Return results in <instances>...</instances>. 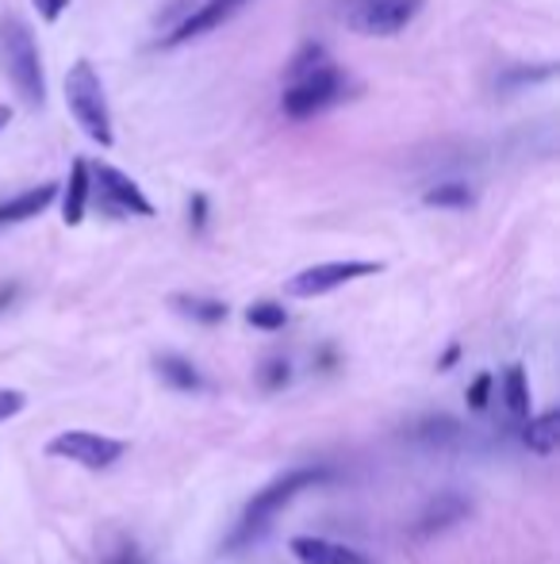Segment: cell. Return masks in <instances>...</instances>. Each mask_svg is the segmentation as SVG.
<instances>
[{
  "instance_id": "1",
  "label": "cell",
  "mask_w": 560,
  "mask_h": 564,
  "mask_svg": "<svg viewBox=\"0 0 560 564\" xmlns=\"http://www.w3.org/2000/svg\"><path fill=\"white\" fill-rule=\"evenodd\" d=\"M0 66H4L12 89L23 97L27 108H43L46 100V77H43V58L31 27L20 15H0Z\"/></svg>"
},
{
  "instance_id": "2",
  "label": "cell",
  "mask_w": 560,
  "mask_h": 564,
  "mask_svg": "<svg viewBox=\"0 0 560 564\" xmlns=\"http://www.w3.org/2000/svg\"><path fill=\"white\" fill-rule=\"evenodd\" d=\"M66 104L74 112L77 128L100 146H112L115 143V131H112V112H108V97H104V81L100 74L92 69V62H74L66 74Z\"/></svg>"
},
{
  "instance_id": "3",
  "label": "cell",
  "mask_w": 560,
  "mask_h": 564,
  "mask_svg": "<svg viewBox=\"0 0 560 564\" xmlns=\"http://www.w3.org/2000/svg\"><path fill=\"white\" fill-rule=\"evenodd\" d=\"M346 92H349V77L341 74L331 58H326L323 66L292 77V85H288L284 97H280V108H284L288 120H311V115H318L331 104H338Z\"/></svg>"
},
{
  "instance_id": "4",
  "label": "cell",
  "mask_w": 560,
  "mask_h": 564,
  "mask_svg": "<svg viewBox=\"0 0 560 564\" xmlns=\"http://www.w3.org/2000/svg\"><path fill=\"white\" fill-rule=\"evenodd\" d=\"M323 480V473L318 468H292V473L277 476V480H269L266 488L258 491V496L246 504V515H243V530H238V538L246 534H266V527L277 519V511H284V504H292L295 496H300L303 488H311V484Z\"/></svg>"
},
{
  "instance_id": "5",
  "label": "cell",
  "mask_w": 560,
  "mask_h": 564,
  "mask_svg": "<svg viewBox=\"0 0 560 564\" xmlns=\"http://www.w3.org/2000/svg\"><path fill=\"white\" fill-rule=\"evenodd\" d=\"M123 450H127L123 438H108V434H97V430H66V434L46 442V457L74 461V465L92 468V473L115 465V461L123 457Z\"/></svg>"
},
{
  "instance_id": "6",
  "label": "cell",
  "mask_w": 560,
  "mask_h": 564,
  "mask_svg": "<svg viewBox=\"0 0 560 564\" xmlns=\"http://www.w3.org/2000/svg\"><path fill=\"white\" fill-rule=\"evenodd\" d=\"M92 174V192L100 196V208L115 219H127V215H138V219H150L154 215V203L150 196L138 188V181H131L123 169L115 166H89Z\"/></svg>"
},
{
  "instance_id": "7",
  "label": "cell",
  "mask_w": 560,
  "mask_h": 564,
  "mask_svg": "<svg viewBox=\"0 0 560 564\" xmlns=\"http://www.w3.org/2000/svg\"><path fill=\"white\" fill-rule=\"evenodd\" d=\"M426 0H354L349 4V27L361 31V35H400L418 12H423Z\"/></svg>"
},
{
  "instance_id": "8",
  "label": "cell",
  "mask_w": 560,
  "mask_h": 564,
  "mask_svg": "<svg viewBox=\"0 0 560 564\" xmlns=\"http://www.w3.org/2000/svg\"><path fill=\"white\" fill-rule=\"evenodd\" d=\"M384 269L380 262H323V265H311V269L295 273L288 280V296H300V300H311V296H326L334 288L349 285V280H361V277H377Z\"/></svg>"
},
{
  "instance_id": "9",
  "label": "cell",
  "mask_w": 560,
  "mask_h": 564,
  "mask_svg": "<svg viewBox=\"0 0 560 564\" xmlns=\"http://www.w3.org/2000/svg\"><path fill=\"white\" fill-rule=\"evenodd\" d=\"M246 4H250V0H204L197 12L184 15V20L177 23L166 38H161V46H177V43H189V38L208 35V31L223 27V23H227L231 15H235L238 8H246Z\"/></svg>"
},
{
  "instance_id": "10",
  "label": "cell",
  "mask_w": 560,
  "mask_h": 564,
  "mask_svg": "<svg viewBox=\"0 0 560 564\" xmlns=\"http://www.w3.org/2000/svg\"><path fill=\"white\" fill-rule=\"evenodd\" d=\"M288 550H292V557L300 564H369V557L357 550H349L346 542H331V538H292L288 542Z\"/></svg>"
},
{
  "instance_id": "11",
  "label": "cell",
  "mask_w": 560,
  "mask_h": 564,
  "mask_svg": "<svg viewBox=\"0 0 560 564\" xmlns=\"http://www.w3.org/2000/svg\"><path fill=\"white\" fill-rule=\"evenodd\" d=\"M54 200H58V185H54V181H43L38 188H27V192H20V196H12V200L0 203V226L38 219Z\"/></svg>"
},
{
  "instance_id": "12",
  "label": "cell",
  "mask_w": 560,
  "mask_h": 564,
  "mask_svg": "<svg viewBox=\"0 0 560 564\" xmlns=\"http://www.w3.org/2000/svg\"><path fill=\"white\" fill-rule=\"evenodd\" d=\"M61 192V223L66 226H77L85 219V208H89V196H92V174H89V162L77 158L69 166V181Z\"/></svg>"
},
{
  "instance_id": "13",
  "label": "cell",
  "mask_w": 560,
  "mask_h": 564,
  "mask_svg": "<svg viewBox=\"0 0 560 564\" xmlns=\"http://www.w3.org/2000/svg\"><path fill=\"white\" fill-rule=\"evenodd\" d=\"M526 445H530L534 453H541V457L557 453V445H560V411L557 407L546 414H530V419H526Z\"/></svg>"
},
{
  "instance_id": "14",
  "label": "cell",
  "mask_w": 560,
  "mask_h": 564,
  "mask_svg": "<svg viewBox=\"0 0 560 564\" xmlns=\"http://www.w3.org/2000/svg\"><path fill=\"white\" fill-rule=\"evenodd\" d=\"M154 369H158L161 380H166L169 388H177V391H197L200 384H204V376H200V369L189 362V357L161 354L158 362H154Z\"/></svg>"
},
{
  "instance_id": "15",
  "label": "cell",
  "mask_w": 560,
  "mask_h": 564,
  "mask_svg": "<svg viewBox=\"0 0 560 564\" xmlns=\"http://www.w3.org/2000/svg\"><path fill=\"white\" fill-rule=\"evenodd\" d=\"M503 403L515 419H530V380H526V369L523 365H511L503 373Z\"/></svg>"
},
{
  "instance_id": "16",
  "label": "cell",
  "mask_w": 560,
  "mask_h": 564,
  "mask_svg": "<svg viewBox=\"0 0 560 564\" xmlns=\"http://www.w3.org/2000/svg\"><path fill=\"white\" fill-rule=\"evenodd\" d=\"M469 515V504L461 496H441L438 504L426 507L423 522H418V534H434V530H446L449 522H461Z\"/></svg>"
},
{
  "instance_id": "17",
  "label": "cell",
  "mask_w": 560,
  "mask_h": 564,
  "mask_svg": "<svg viewBox=\"0 0 560 564\" xmlns=\"http://www.w3.org/2000/svg\"><path fill=\"white\" fill-rule=\"evenodd\" d=\"M173 311H181V316H189V319H197V323H204V327H215V323H223L227 319V303L223 300H208V296H173Z\"/></svg>"
},
{
  "instance_id": "18",
  "label": "cell",
  "mask_w": 560,
  "mask_h": 564,
  "mask_svg": "<svg viewBox=\"0 0 560 564\" xmlns=\"http://www.w3.org/2000/svg\"><path fill=\"white\" fill-rule=\"evenodd\" d=\"M423 203L426 208H472V203H477V192H472V185H464V181H441V185L426 188Z\"/></svg>"
},
{
  "instance_id": "19",
  "label": "cell",
  "mask_w": 560,
  "mask_h": 564,
  "mask_svg": "<svg viewBox=\"0 0 560 564\" xmlns=\"http://www.w3.org/2000/svg\"><path fill=\"white\" fill-rule=\"evenodd\" d=\"M415 434H418V442L430 445V450H446V445L461 434V427H457L449 414H434V419H423V427H418Z\"/></svg>"
},
{
  "instance_id": "20",
  "label": "cell",
  "mask_w": 560,
  "mask_h": 564,
  "mask_svg": "<svg viewBox=\"0 0 560 564\" xmlns=\"http://www.w3.org/2000/svg\"><path fill=\"white\" fill-rule=\"evenodd\" d=\"M557 74V66L553 62H541V66H515V69H507V74H500V89L503 92H511V89H523V85H538V81H549V77Z\"/></svg>"
},
{
  "instance_id": "21",
  "label": "cell",
  "mask_w": 560,
  "mask_h": 564,
  "mask_svg": "<svg viewBox=\"0 0 560 564\" xmlns=\"http://www.w3.org/2000/svg\"><path fill=\"white\" fill-rule=\"evenodd\" d=\"M246 323L258 327V331H280V327L288 323V311L273 300H261V303H250V308H246Z\"/></svg>"
},
{
  "instance_id": "22",
  "label": "cell",
  "mask_w": 560,
  "mask_h": 564,
  "mask_svg": "<svg viewBox=\"0 0 560 564\" xmlns=\"http://www.w3.org/2000/svg\"><path fill=\"white\" fill-rule=\"evenodd\" d=\"M323 62H326V46L323 43H303L300 51L292 54V62H288V77L307 74V69L323 66Z\"/></svg>"
},
{
  "instance_id": "23",
  "label": "cell",
  "mask_w": 560,
  "mask_h": 564,
  "mask_svg": "<svg viewBox=\"0 0 560 564\" xmlns=\"http://www.w3.org/2000/svg\"><path fill=\"white\" fill-rule=\"evenodd\" d=\"M469 407L472 411H484L488 407V399H492V373H480L477 380H472V388H469Z\"/></svg>"
},
{
  "instance_id": "24",
  "label": "cell",
  "mask_w": 560,
  "mask_h": 564,
  "mask_svg": "<svg viewBox=\"0 0 560 564\" xmlns=\"http://www.w3.org/2000/svg\"><path fill=\"white\" fill-rule=\"evenodd\" d=\"M288 376H292V365H288L284 357H273V362H266V369H261V384H266V388H284Z\"/></svg>"
},
{
  "instance_id": "25",
  "label": "cell",
  "mask_w": 560,
  "mask_h": 564,
  "mask_svg": "<svg viewBox=\"0 0 560 564\" xmlns=\"http://www.w3.org/2000/svg\"><path fill=\"white\" fill-rule=\"evenodd\" d=\"M23 391H15V388H0V422L4 419H12V414H20L23 411Z\"/></svg>"
},
{
  "instance_id": "26",
  "label": "cell",
  "mask_w": 560,
  "mask_h": 564,
  "mask_svg": "<svg viewBox=\"0 0 560 564\" xmlns=\"http://www.w3.org/2000/svg\"><path fill=\"white\" fill-rule=\"evenodd\" d=\"M189 226H192V231H204V226H208V196L204 192H192V200H189Z\"/></svg>"
},
{
  "instance_id": "27",
  "label": "cell",
  "mask_w": 560,
  "mask_h": 564,
  "mask_svg": "<svg viewBox=\"0 0 560 564\" xmlns=\"http://www.w3.org/2000/svg\"><path fill=\"white\" fill-rule=\"evenodd\" d=\"M35 8L46 23H54V20H61V12L69 8V0H35Z\"/></svg>"
},
{
  "instance_id": "28",
  "label": "cell",
  "mask_w": 560,
  "mask_h": 564,
  "mask_svg": "<svg viewBox=\"0 0 560 564\" xmlns=\"http://www.w3.org/2000/svg\"><path fill=\"white\" fill-rule=\"evenodd\" d=\"M15 296H20V285H15V280H0V311L12 308Z\"/></svg>"
},
{
  "instance_id": "29",
  "label": "cell",
  "mask_w": 560,
  "mask_h": 564,
  "mask_svg": "<svg viewBox=\"0 0 560 564\" xmlns=\"http://www.w3.org/2000/svg\"><path fill=\"white\" fill-rule=\"evenodd\" d=\"M457 357H461V346H457V342H453V346H449L446 354H441L438 369H453V365H457Z\"/></svg>"
},
{
  "instance_id": "30",
  "label": "cell",
  "mask_w": 560,
  "mask_h": 564,
  "mask_svg": "<svg viewBox=\"0 0 560 564\" xmlns=\"http://www.w3.org/2000/svg\"><path fill=\"white\" fill-rule=\"evenodd\" d=\"M8 123H12V108H8V104H0V131H4Z\"/></svg>"
}]
</instances>
